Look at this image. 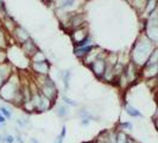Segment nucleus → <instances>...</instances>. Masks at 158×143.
<instances>
[{"label":"nucleus","instance_id":"43","mask_svg":"<svg viewBox=\"0 0 158 143\" xmlns=\"http://www.w3.org/2000/svg\"><path fill=\"white\" fill-rule=\"evenodd\" d=\"M156 85H157V87H158V76L156 78Z\"/></svg>","mask_w":158,"mask_h":143},{"label":"nucleus","instance_id":"3","mask_svg":"<svg viewBox=\"0 0 158 143\" xmlns=\"http://www.w3.org/2000/svg\"><path fill=\"white\" fill-rule=\"evenodd\" d=\"M7 61L15 67V69L19 72H26L30 68V57L24 54L20 46L16 43H11L6 49Z\"/></svg>","mask_w":158,"mask_h":143},{"label":"nucleus","instance_id":"13","mask_svg":"<svg viewBox=\"0 0 158 143\" xmlns=\"http://www.w3.org/2000/svg\"><path fill=\"white\" fill-rule=\"evenodd\" d=\"M16 71L15 67L10 63L8 61L0 63V86L12 75V73Z\"/></svg>","mask_w":158,"mask_h":143},{"label":"nucleus","instance_id":"40","mask_svg":"<svg viewBox=\"0 0 158 143\" xmlns=\"http://www.w3.org/2000/svg\"><path fill=\"white\" fill-rule=\"evenodd\" d=\"M95 142L96 143H105V142H102V141H100V140H98V138H95Z\"/></svg>","mask_w":158,"mask_h":143},{"label":"nucleus","instance_id":"16","mask_svg":"<svg viewBox=\"0 0 158 143\" xmlns=\"http://www.w3.org/2000/svg\"><path fill=\"white\" fill-rule=\"evenodd\" d=\"M96 47V44H90V46H86V47H74V55L79 58L80 61L85 57L86 55H88L94 48Z\"/></svg>","mask_w":158,"mask_h":143},{"label":"nucleus","instance_id":"5","mask_svg":"<svg viewBox=\"0 0 158 143\" xmlns=\"http://www.w3.org/2000/svg\"><path fill=\"white\" fill-rule=\"evenodd\" d=\"M68 35H69V38H70L71 43L74 44V47H86V46L94 44V41L92 38L88 25L71 30L68 32Z\"/></svg>","mask_w":158,"mask_h":143},{"label":"nucleus","instance_id":"10","mask_svg":"<svg viewBox=\"0 0 158 143\" xmlns=\"http://www.w3.org/2000/svg\"><path fill=\"white\" fill-rule=\"evenodd\" d=\"M107 55V54H106ZM106 55L99 57L96 61H94L93 63L90 64L88 68L90 69V72L93 73L95 78L98 80H102L103 74H105V69H106V64H107V61H106Z\"/></svg>","mask_w":158,"mask_h":143},{"label":"nucleus","instance_id":"14","mask_svg":"<svg viewBox=\"0 0 158 143\" xmlns=\"http://www.w3.org/2000/svg\"><path fill=\"white\" fill-rule=\"evenodd\" d=\"M22 50L24 51V54L27 56V57H31L37 50H40V47H38V44L36 43V41L33 40V38H30L29 41H26L25 43H23L22 46Z\"/></svg>","mask_w":158,"mask_h":143},{"label":"nucleus","instance_id":"28","mask_svg":"<svg viewBox=\"0 0 158 143\" xmlns=\"http://www.w3.org/2000/svg\"><path fill=\"white\" fill-rule=\"evenodd\" d=\"M6 16H8L7 6H6V4H5L4 0H0V18L4 19Z\"/></svg>","mask_w":158,"mask_h":143},{"label":"nucleus","instance_id":"23","mask_svg":"<svg viewBox=\"0 0 158 143\" xmlns=\"http://www.w3.org/2000/svg\"><path fill=\"white\" fill-rule=\"evenodd\" d=\"M71 75H73L71 69H64L63 71V76H62V80H61V81H62V84H63V88L65 92L69 91V88H70Z\"/></svg>","mask_w":158,"mask_h":143},{"label":"nucleus","instance_id":"42","mask_svg":"<svg viewBox=\"0 0 158 143\" xmlns=\"http://www.w3.org/2000/svg\"><path fill=\"white\" fill-rule=\"evenodd\" d=\"M124 1H126V2H128V4H131V2L133 1V0H124Z\"/></svg>","mask_w":158,"mask_h":143},{"label":"nucleus","instance_id":"31","mask_svg":"<svg viewBox=\"0 0 158 143\" xmlns=\"http://www.w3.org/2000/svg\"><path fill=\"white\" fill-rule=\"evenodd\" d=\"M7 61V56H6V50L0 49V63L6 62Z\"/></svg>","mask_w":158,"mask_h":143},{"label":"nucleus","instance_id":"12","mask_svg":"<svg viewBox=\"0 0 158 143\" xmlns=\"http://www.w3.org/2000/svg\"><path fill=\"white\" fill-rule=\"evenodd\" d=\"M107 54V51L103 49V48L99 47L98 44H96V47L88 54V55H86L82 60H81V62H82V64L83 66H86V67H89L90 64L93 63L94 61H96L99 57H101V56L106 55Z\"/></svg>","mask_w":158,"mask_h":143},{"label":"nucleus","instance_id":"17","mask_svg":"<svg viewBox=\"0 0 158 143\" xmlns=\"http://www.w3.org/2000/svg\"><path fill=\"white\" fill-rule=\"evenodd\" d=\"M124 111L126 112V115L131 118H143V113L137 107H135L133 105H131L130 103L125 102L124 103Z\"/></svg>","mask_w":158,"mask_h":143},{"label":"nucleus","instance_id":"4","mask_svg":"<svg viewBox=\"0 0 158 143\" xmlns=\"http://www.w3.org/2000/svg\"><path fill=\"white\" fill-rule=\"evenodd\" d=\"M32 80L37 85V87L42 94L45 95L54 103L57 102L60 91H58L56 81L50 75H32Z\"/></svg>","mask_w":158,"mask_h":143},{"label":"nucleus","instance_id":"25","mask_svg":"<svg viewBox=\"0 0 158 143\" xmlns=\"http://www.w3.org/2000/svg\"><path fill=\"white\" fill-rule=\"evenodd\" d=\"M128 137H130V134H128V132L117 128V143H127Z\"/></svg>","mask_w":158,"mask_h":143},{"label":"nucleus","instance_id":"41","mask_svg":"<svg viewBox=\"0 0 158 143\" xmlns=\"http://www.w3.org/2000/svg\"><path fill=\"white\" fill-rule=\"evenodd\" d=\"M83 143H96V142H95L94 140V141H87V142H83Z\"/></svg>","mask_w":158,"mask_h":143},{"label":"nucleus","instance_id":"21","mask_svg":"<svg viewBox=\"0 0 158 143\" xmlns=\"http://www.w3.org/2000/svg\"><path fill=\"white\" fill-rule=\"evenodd\" d=\"M77 116H79L80 119L82 118H87L89 119V120H92V122H98L99 120V116H96V115H94L93 112L90 111V110H88L87 107H80L79 111H77Z\"/></svg>","mask_w":158,"mask_h":143},{"label":"nucleus","instance_id":"38","mask_svg":"<svg viewBox=\"0 0 158 143\" xmlns=\"http://www.w3.org/2000/svg\"><path fill=\"white\" fill-rule=\"evenodd\" d=\"M30 143H40V142L36 138V137L32 136V137H30Z\"/></svg>","mask_w":158,"mask_h":143},{"label":"nucleus","instance_id":"39","mask_svg":"<svg viewBox=\"0 0 158 143\" xmlns=\"http://www.w3.org/2000/svg\"><path fill=\"white\" fill-rule=\"evenodd\" d=\"M0 143H5V135L0 132Z\"/></svg>","mask_w":158,"mask_h":143},{"label":"nucleus","instance_id":"35","mask_svg":"<svg viewBox=\"0 0 158 143\" xmlns=\"http://www.w3.org/2000/svg\"><path fill=\"white\" fill-rule=\"evenodd\" d=\"M6 122H7V119L5 118V117L1 115V112H0V124H1L2 127H5V125H6Z\"/></svg>","mask_w":158,"mask_h":143},{"label":"nucleus","instance_id":"30","mask_svg":"<svg viewBox=\"0 0 158 143\" xmlns=\"http://www.w3.org/2000/svg\"><path fill=\"white\" fill-rule=\"evenodd\" d=\"M16 125L19 129H25L26 128V124H25V122L23 120L22 117H19V118H16Z\"/></svg>","mask_w":158,"mask_h":143},{"label":"nucleus","instance_id":"7","mask_svg":"<svg viewBox=\"0 0 158 143\" xmlns=\"http://www.w3.org/2000/svg\"><path fill=\"white\" fill-rule=\"evenodd\" d=\"M124 76L126 78L127 82L130 86L135 85V82H138L139 80H142V75H140V68L135 64L132 61H128L125 64V69H124Z\"/></svg>","mask_w":158,"mask_h":143},{"label":"nucleus","instance_id":"18","mask_svg":"<svg viewBox=\"0 0 158 143\" xmlns=\"http://www.w3.org/2000/svg\"><path fill=\"white\" fill-rule=\"evenodd\" d=\"M158 10V0H149L146 2V6L144 8V12L142 13V20H144L145 18L150 16L151 13H153L155 11Z\"/></svg>","mask_w":158,"mask_h":143},{"label":"nucleus","instance_id":"1","mask_svg":"<svg viewBox=\"0 0 158 143\" xmlns=\"http://www.w3.org/2000/svg\"><path fill=\"white\" fill-rule=\"evenodd\" d=\"M0 99L6 104L13 105L20 109L24 104L23 91H22V73L15 71L12 75L0 86Z\"/></svg>","mask_w":158,"mask_h":143},{"label":"nucleus","instance_id":"44","mask_svg":"<svg viewBox=\"0 0 158 143\" xmlns=\"http://www.w3.org/2000/svg\"><path fill=\"white\" fill-rule=\"evenodd\" d=\"M1 129H2V125H1V124H0V130H1Z\"/></svg>","mask_w":158,"mask_h":143},{"label":"nucleus","instance_id":"8","mask_svg":"<svg viewBox=\"0 0 158 143\" xmlns=\"http://www.w3.org/2000/svg\"><path fill=\"white\" fill-rule=\"evenodd\" d=\"M87 24V19H86V15L82 13V12H77V11H74L73 16L70 17V19L68 20V23L63 26V29L67 32L71 31V30H75V29H79L82 26H86Z\"/></svg>","mask_w":158,"mask_h":143},{"label":"nucleus","instance_id":"11","mask_svg":"<svg viewBox=\"0 0 158 143\" xmlns=\"http://www.w3.org/2000/svg\"><path fill=\"white\" fill-rule=\"evenodd\" d=\"M52 64L50 61L45 62H31L29 71L31 72L32 75H50Z\"/></svg>","mask_w":158,"mask_h":143},{"label":"nucleus","instance_id":"26","mask_svg":"<svg viewBox=\"0 0 158 143\" xmlns=\"http://www.w3.org/2000/svg\"><path fill=\"white\" fill-rule=\"evenodd\" d=\"M0 112H1V115L7 119V120H12V118H13V112H12V110L8 107L7 105H0Z\"/></svg>","mask_w":158,"mask_h":143},{"label":"nucleus","instance_id":"29","mask_svg":"<svg viewBox=\"0 0 158 143\" xmlns=\"http://www.w3.org/2000/svg\"><path fill=\"white\" fill-rule=\"evenodd\" d=\"M4 135H5V143H15L16 142V137H15V135L7 134V132H5Z\"/></svg>","mask_w":158,"mask_h":143},{"label":"nucleus","instance_id":"33","mask_svg":"<svg viewBox=\"0 0 158 143\" xmlns=\"http://www.w3.org/2000/svg\"><path fill=\"white\" fill-rule=\"evenodd\" d=\"M60 136H61V137H63V138H65V136H67V127H65V125H63L62 129H61Z\"/></svg>","mask_w":158,"mask_h":143},{"label":"nucleus","instance_id":"20","mask_svg":"<svg viewBox=\"0 0 158 143\" xmlns=\"http://www.w3.org/2000/svg\"><path fill=\"white\" fill-rule=\"evenodd\" d=\"M11 43H12L11 36L5 31V29L2 28V25H0V49L6 50Z\"/></svg>","mask_w":158,"mask_h":143},{"label":"nucleus","instance_id":"2","mask_svg":"<svg viewBox=\"0 0 158 143\" xmlns=\"http://www.w3.org/2000/svg\"><path fill=\"white\" fill-rule=\"evenodd\" d=\"M155 47L156 46L149 40V37L144 32H142L137 37V40L131 48L130 61H132L139 68H142V67H144V64L146 63V61H148V58H149V56L152 53Z\"/></svg>","mask_w":158,"mask_h":143},{"label":"nucleus","instance_id":"36","mask_svg":"<svg viewBox=\"0 0 158 143\" xmlns=\"http://www.w3.org/2000/svg\"><path fill=\"white\" fill-rule=\"evenodd\" d=\"M127 143H139V141H138V140H135V137H132V136L130 135L128 140H127Z\"/></svg>","mask_w":158,"mask_h":143},{"label":"nucleus","instance_id":"37","mask_svg":"<svg viewBox=\"0 0 158 143\" xmlns=\"http://www.w3.org/2000/svg\"><path fill=\"white\" fill-rule=\"evenodd\" d=\"M64 142V138L63 137H61V136L58 135L57 137L55 138V141H54V143H63Z\"/></svg>","mask_w":158,"mask_h":143},{"label":"nucleus","instance_id":"32","mask_svg":"<svg viewBox=\"0 0 158 143\" xmlns=\"http://www.w3.org/2000/svg\"><path fill=\"white\" fill-rule=\"evenodd\" d=\"M92 123V120H89V119H87V118H82V119H80V125L81 127H88L89 124Z\"/></svg>","mask_w":158,"mask_h":143},{"label":"nucleus","instance_id":"15","mask_svg":"<svg viewBox=\"0 0 158 143\" xmlns=\"http://www.w3.org/2000/svg\"><path fill=\"white\" fill-rule=\"evenodd\" d=\"M54 110H55L56 116L61 119H64V118L68 119L69 118V116H70L69 106H68V105H65V104H63V103H58V104L56 103Z\"/></svg>","mask_w":158,"mask_h":143},{"label":"nucleus","instance_id":"6","mask_svg":"<svg viewBox=\"0 0 158 143\" xmlns=\"http://www.w3.org/2000/svg\"><path fill=\"white\" fill-rule=\"evenodd\" d=\"M149 40L158 46V10L143 20V31Z\"/></svg>","mask_w":158,"mask_h":143},{"label":"nucleus","instance_id":"22","mask_svg":"<svg viewBox=\"0 0 158 143\" xmlns=\"http://www.w3.org/2000/svg\"><path fill=\"white\" fill-rule=\"evenodd\" d=\"M45 61H49V58H48L47 54H45L42 49L37 50V51L30 57V63H31V62H45Z\"/></svg>","mask_w":158,"mask_h":143},{"label":"nucleus","instance_id":"27","mask_svg":"<svg viewBox=\"0 0 158 143\" xmlns=\"http://www.w3.org/2000/svg\"><path fill=\"white\" fill-rule=\"evenodd\" d=\"M61 99H62V103L65 104V105H68L69 107H79V106H80V104L77 103L76 100H74V99L69 98L68 95L62 94V95H61Z\"/></svg>","mask_w":158,"mask_h":143},{"label":"nucleus","instance_id":"9","mask_svg":"<svg viewBox=\"0 0 158 143\" xmlns=\"http://www.w3.org/2000/svg\"><path fill=\"white\" fill-rule=\"evenodd\" d=\"M11 38H12L13 43H16L18 46H22L23 43H25L26 41H29L32 37L30 35V32L27 31L23 25L17 24L16 28L13 29V31L11 32Z\"/></svg>","mask_w":158,"mask_h":143},{"label":"nucleus","instance_id":"34","mask_svg":"<svg viewBox=\"0 0 158 143\" xmlns=\"http://www.w3.org/2000/svg\"><path fill=\"white\" fill-rule=\"evenodd\" d=\"M152 123H153V125H155V129L157 130V132H158V116H155V117H152Z\"/></svg>","mask_w":158,"mask_h":143},{"label":"nucleus","instance_id":"24","mask_svg":"<svg viewBox=\"0 0 158 143\" xmlns=\"http://www.w3.org/2000/svg\"><path fill=\"white\" fill-rule=\"evenodd\" d=\"M117 128H118V129H121V130H124V131H126V132L130 134V132L133 131L135 125H133V123L130 122V120H124V122H119Z\"/></svg>","mask_w":158,"mask_h":143},{"label":"nucleus","instance_id":"19","mask_svg":"<svg viewBox=\"0 0 158 143\" xmlns=\"http://www.w3.org/2000/svg\"><path fill=\"white\" fill-rule=\"evenodd\" d=\"M76 4L77 0H60L56 6V11H74Z\"/></svg>","mask_w":158,"mask_h":143}]
</instances>
